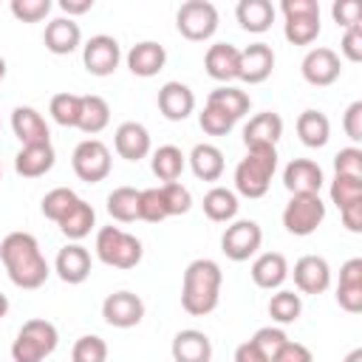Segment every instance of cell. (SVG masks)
I'll use <instances>...</instances> for the list:
<instances>
[{"label": "cell", "instance_id": "1", "mask_svg": "<svg viewBox=\"0 0 362 362\" xmlns=\"http://www.w3.org/2000/svg\"><path fill=\"white\" fill-rule=\"evenodd\" d=\"M0 260L6 266L8 280L17 288L34 291V288L45 286V280L51 274V266H48L45 255L40 252V243L31 232H8L0 240Z\"/></svg>", "mask_w": 362, "mask_h": 362}, {"label": "cell", "instance_id": "2", "mask_svg": "<svg viewBox=\"0 0 362 362\" xmlns=\"http://www.w3.org/2000/svg\"><path fill=\"white\" fill-rule=\"evenodd\" d=\"M223 272L212 257H195L181 277V308L192 317H206L218 308Z\"/></svg>", "mask_w": 362, "mask_h": 362}, {"label": "cell", "instance_id": "3", "mask_svg": "<svg viewBox=\"0 0 362 362\" xmlns=\"http://www.w3.org/2000/svg\"><path fill=\"white\" fill-rule=\"evenodd\" d=\"M277 170V147H246V156L235 167V195L263 198Z\"/></svg>", "mask_w": 362, "mask_h": 362}, {"label": "cell", "instance_id": "4", "mask_svg": "<svg viewBox=\"0 0 362 362\" xmlns=\"http://www.w3.org/2000/svg\"><path fill=\"white\" fill-rule=\"evenodd\" d=\"M59 345V331L54 322L34 317L25 320L23 328L17 331L14 342H11V359L14 362H42L45 356H51Z\"/></svg>", "mask_w": 362, "mask_h": 362}, {"label": "cell", "instance_id": "5", "mask_svg": "<svg viewBox=\"0 0 362 362\" xmlns=\"http://www.w3.org/2000/svg\"><path fill=\"white\" fill-rule=\"evenodd\" d=\"M96 257L113 269H136L141 263V240L119 226H102L96 232Z\"/></svg>", "mask_w": 362, "mask_h": 362}, {"label": "cell", "instance_id": "6", "mask_svg": "<svg viewBox=\"0 0 362 362\" xmlns=\"http://www.w3.org/2000/svg\"><path fill=\"white\" fill-rule=\"evenodd\" d=\"M280 11L286 17L283 34L291 45H311L320 37V3L317 0H283Z\"/></svg>", "mask_w": 362, "mask_h": 362}, {"label": "cell", "instance_id": "7", "mask_svg": "<svg viewBox=\"0 0 362 362\" xmlns=\"http://www.w3.org/2000/svg\"><path fill=\"white\" fill-rule=\"evenodd\" d=\"M175 28L189 42H204L218 31V8L209 0H187L175 11Z\"/></svg>", "mask_w": 362, "mask_h": 362}, {"label": "cell", "instance_id": "8", "mask_svg": "<svg viewBox=\"0 0 362 362\" xmlns=\"http://www.w3.org/2000/svg\"><path fill=\"white\" fill-rule=\"evenodd\" d=\"M71 167L76 173L79 181H88V184H99L110 175V167H113V158H110V150L105 141L99 139H85L74 147L71 153Z\"/></svg>", "mask_w": 362, "mask_h": 362}, {"label": "cell", "instance_id": "9", "mask_svg": "<svg viewBox=\"0 0 362 362\" xmlns=\"http://www.w3.org/2000/svg\"><path fill=\"white\" fill-rule=\"evenodd\" d=\"M325 221V204L320 195H291L283 206V226L288 235L305 238L314 235L317 226Z\"/></svg>", "mask_w": 362, "mask_h": 362}, {"label": "cell", "instance_id": "10", "mask_svg": "<svg viewBox=\"0 0 362 362\" xmlns=\"http://www.w3.org/2000/svg\"><path fill=\"white\" fill-rule=\"evenodd\" d=\"M260 243H263V229L257 221H249V218L232 221L221 235V252L235 263L255 257Z\"/></svg>", "mask_w": 362, "mask_h": 362}, {"label": "cell", "instance_id": "11", "mask_svg": "<svg viewBox=\"0 0 362 362\" xmlns=\"http://www.w3.org/2000/svg\"><path fill=\"white\" fill-rule=\"evenodd\" d=\"M122 62V45L110 34H93L82 45V65L90 76H110Z\"/></svg>", "mask_w": 362, "mask_h": 362}, {"label": "cell", "instance_id": "12", "mask_svg": "<svg viewBox=\"0 0 362 362\" xmlns=\"http://www.w3.org/2000/svg\"><path fill=\"white\" fill-rule=\"evenodd\" d=\"M300 71H303V79L314 88H328L334 85L339 76H342V59L334 48H325V45H317L311 48L303 62H300Z\"/></svg>", "mask_w": 362, "mask_h": 362}, {"label": "cell", "instance_id": "13", "mask_svg": "<svg viewBox=\"0 0 362 362\" xmlns=\"http://www.w3.org/2000/svg\"><path fill=\"white\" fill-rule=\"evenodd\" d=\"M102 317L113 328H133L144 320V300L127 288L113 291L102 300Z\"/></svg>", "mask_w": 362, "mask_h": 362}, {"label": "cell", "instance_id": "14", "mask_svg": "<svg viewBox=\"0 0 362 362\" xmlns=\"http://www.w3.org/2000/svg\"><path fill=\"white\" fill-rule=\"evenodd\" d=\"M325 184V173L311 158H291L283 170V187L291 195H320Z\"/></svg>", "mask_w": 362, "mask_h": 362}, {"label": "cell", "instance_id": "15", "mask_svg": "<svg viewBox=\"0 0 362 362\" xmlns=\"http://www.w3.org/2000/svg\"><path fill=\"white\" fill-rule=\"evenodd\" d=\"M274 71V51L269 42H252L246 48H240V68H238V79L246 85H260L272 76Z\"/></svg>", "mask_w": 362, "mask_h": 362}, {"label": "cell", "instance_id": "16", "mask_svg": "<svg viewBox=\"0 0 362 362\" xmlns=\"http://www.w3.org/2000/svg\"><path fill=\"white\" fill-rule=\"evenodd\" d=\"M90 269H93V260H90V252L82 246V243H68L57 252V260H54V272L62 283L68 286H79L90 277Z\"/></svg>", "mask_w": 362, "mask_h": 362}, {"label": "cell", "instance_id": "17", "mask_svg": "<svg viewBox=\"0 0 362 362\" xmlns=\"http://www.w3.org/2000/svg\"><path fill=\"white\" fill-rule=\"evenodd\" d=\"M294 286L300 294H322L331 286V266L320 255H303L294 263Z\"/></svg>", "mask_w": 362, "mask_h": 362}, {"label": "cell", "instance_id": "18", "mask_svg": "<svg viewBox=\"0 0 362 362\" xmlns=\"http://www.w3.org/2000/svg\"><path fill=\"white\" fill-rule=\"evenodd\" d=\"M156 102H158V110H161V116L167 122H184L195 110V93L189 90V85L175 82V79L173 82H164L158 88Z\"/></svg>", "mask_w": 362, "mask_h": 362}, {"label": "cell", "instance_id": "19", "mask_svg": "<svg viewBox=\"0 0 362 362\" xmlns=\"http://www.w3.org/2000/svg\"><path fill=\"white\" fill-rule=\"evenodd\" d=\"M11 130H14V136L20 139L23 147H28V144H48L51 141V130H48L42 113L37 107H31V105H17L11 110Z\"/></svg>", "mask_w": 362, "mask_h": 362}, {"label": "cell", "instance_id": "20", "mask_svg": "<svg viewBox=\"0 0 362 362\" xmlns=\"http://www.w3.org/2000/svg\"><path fill=\"white\" fill-rule=\"evenodd\" d=\"M204 68L215 82L229 85L232 79H238V68H240V48L232 42H215L206 48L204 54Z\"/></svg>", "mask_w": 362, "mask_h": 362}, {"label": "cell", "instance_id": "21", "mask_svg": "<svg viewBox=\"0 0 362 362\" xmlns=\"http://www.w3.org/2000/svg\"><path fill=\"white\" fill-rule=\"evenodd\" d=\"M173 362H212V339L198 328H181L170 345Z\"/></svg>", "mask_w": 362, "mask_h": 362}, {"label": "cell", "instance_id": "22", "mask_svg": "<svg viewBox=\"0 0 362 362\" xmlns=\"http://www.w3.org/2000/svg\"><path fill=\"white\" fill-rule=\"evenodd\" d=\"M42 42L51 54L57 57H65V54H74L79 45H82V28L76 20L71 17H54L45 31H42Z\"/></svg>", "mask_w": 362, "mask_h": 362}, {"label": "cell", "instance_id": "23", "mask_svg": "<svg viewBox=\"0 0 362 362\" xmlns=\"http://www.w3.org/2000/svg\"><path fill=\"white\" fill-rule=\"evenodd\" d=\"M280 136H283V119L274 110L255 113L243 124V144L246 147H277Z\"/></svg>", "mask_w": 362, "mask_h": 362}, {"label": "cell", "instance_id": "24", "mask_svg": "<svg viewBox=\"0 0 362 362\" xmlns=\"http://www.w3.org/2000/svg\"><path fill=\"white\" fill-rule=\"evenodd\" d=\"M113 147L124 161H141L150 156V133L141 122H122L113 133Z\"/></svg>", "mask_w": 362, "mask_h": 362}, {"label": "cell", "instance_id": "25", "mask_svg": "<svg viewBox=\"0 0 362 362\" xmlns=\"http://www.w3.org/2000/svg\"><path fill=\"white\" fill-rule=\"evenodd\" d=\"M337 303L348 314L362 311V257H351L342 263L337 283Z\"/></svg>", "mask_w": 362, "mask_h": 362}, {"label": "cell", "instance_id": "26", "mask_svg": "<svg viewBox=\"0 0 362 362\" xmlns=\"http://www.w3.org/2000/svg\"><path fill=\"white\" fill-rule=\"evenodd\" d=\"M124 59H127V68H130L133 76L150 79V76H156V74L164 68L167 51H164V45L156 42V40H141V42H136V45L127 51Z\"/></svg>", "mask_w": 362, "mask_h": 362}, {"label": "cell", "instance_id": "27", "mask_svg": "<svg viewBox=\"0 0 362 362\" xmlns=\"http://www.w3.org/2000/svg\"><path fill=\"white\" fill-rule=\"evenodd\" d=\"M249 274H252V283H255L257 288L274 291V288H280V286L286 283V277H288V260H286V255H280V252H263V255H257V257L252 260Z\"/></svg>", "mask_w": 362, "mask_h": 362}, {"label": "cell", "instance_id": "28", "mask_svg": "<svg viewBox=\"0 0 362 362\" xmlns=\"http://www.w3.org/2000/svg\"><path fill=\"white\" fill-rule=\"evenodd\" d=\"M54 161H57V153H54L51 141L48 144H28V147H20V153L14 156V170L23 178H40V175L51 173Z\"/></svg>", "mask_w": 362, "mask_h": 362}, {"label": "cell", "instance_id": "29", "mask_svg": "<svg viewBox=\"0 0 362 362\" xmlns=\"http://www.w3.org/2000/svg\"><path fill=\"white\" fill-rule=\"evenodd\" d=\"M187 161H189V170L195 173L198 181H218L223 175V167H226L221 147H215L209 141L195 144L192 153L187 156Z\"/></svg>", "mask_w": 362, "mask_h": 362}, {"label": "cell", "instance_id": "30", "mask_svg": "<svg viewBox=\"0 0 362 362\" xmlns=\"http://www.w3.org/2000/svg\"><path fill=\"white\" fill-rule=\"evenodd\" d=\"M235 17L243 31L263 34L274 23V6H272V0H240L235 6Z\"/></svg>", "mask_w": 362, "mask_h": 362}, {"label": "cell", "instance_id": "31", "mask_svg": "<svg viewBox=\"0 0 362 362\" xmlns=\"http://www.w3.org/2000/svg\"><path fill=\"white\" fill-rule=\"evenodd\" d=\"M297 136H300V141L305 144V147H325L328 144V139H331V122H328V116L322 113V110H314V107H308V110H303L300 116H297Z\"/></svg>", "mask_w": 362, "mask_h": 362}, {"label": "cell", "instance_id": "32", "mask_svg": "<svg viewBox=\"0 0 362 362\" xmlns=\"http://www.w3.org/2000/svg\"><path fill=\"white\" fill-rule=\"evenodd\" d=\"M201 206H204V215L209 221H215V223H232L240 204H238L235 189H229V187H212V189H206Z\"/></svg>", "mask_w": 362, "mask_h": 362}, {"label": "cell", "instance_id": "33", "mask_svg": "<svg viewBox=\"0 0 362 362\" xmlns=\"http://www.w3.org/2000/svg\"><path fill=\"white\" fill-rule=\"evenodd\" d=\"M206 105H212V107L223 110L232 122H238V119H243V116L249 113L252 99H249V93H246V90H240V88H235V85H218L215 90H209Z\"/></svg>", "mask_w": 362, "mask_h": 362}, {"label": "cell", "instance_id": "34", "mask_svg": "<svg viewBox=\"0 0 362 362\" xmlns=\"http://www.w3.org/2000/svg\"><path fill=\"white\" fill-rule=\"evenodd\" d=\"M184 167H187V156L181 153V147H175V144H161L158 150H153L150 170H153V175H156L158 181H164V184L178 181L181 173H184Z\"/></svg>", "mask_w": 362, "mask_h": 362}, {"label": "cell", "instance_id": "35", "mask_svg": "<svg viewBox=\"0 0 362 362\" xmlns=\"http://www.w3.org/2000/svg\"><path fill=\"white\" fill-rule=\"evenodd\" d=\"M59 232L68 238V240H82L85 235H90V229L96 226V212L88 201L76 198V204L62 215V221L57 223Z\"/></svg>", "mask_w": 362, "mask_h": 362}, {"label": "cell", "instance_id": "36", "mask_svg": "<svg viewBox=\"0 0 362 362\" xmlns=\"http://www.w3.org/2000/svg\"><path fill=\"white\" fill-rule=\"evenodd\" d=\"M107 124H110V105L96 93L82 96V113H79V124L76 127L82 133H88V136H96Z\"/></svg>", "mask_w": 362, "mask_h": 362}, {"label": "cell", "instance_id": "37", "mask_svg": "<svg viewBox=\"0 0 362 362\" xmlns=\"http://www.w3.org/2000/svg\"><path fill=\"white\" fill-rule=\"evenodd\" d=\"M139 192L133 187H116L107 195V215L119 223H133L139 221Z\"/></svg>", "mask_w": 362, "mask_h": 362}, {"label": "cell", "instance_id": "38", "mask_svg": "<svg viewBox=\"0 0 362 362\" xmlns=\"http://www.w3.org/2000/svg\"><path fill=\"white\" fill-rule=\"evenodd\" d=\"M303 314V300L297 291L291 288H277L272 297H269V317L277 322V325H288V322H297Z\"/></svg>", "mask_w": 362, "mask_h": 362}, {"label": "cell", "instance_id": "39", "mask_svg": "<svg viewBox=\"0 0 362 362\" xmlns=\"http://www.w3.org/2000/svg\"><path fill=\"white\" fill-rule=\"evenodd\" d=\"M48 113H51V119L57 124L76 127L79 124V113H82V96L79 93H71V90L54 93L51 96V105H48Z\"/></svg>", "mask_w": 362, "mask_h": 362}, {"label": "cell", "instance_id": "40", "mask_svg": "<svg viewBox=\"0 0 362 362\" xmlns=\"http://www.w3.org/2000/svg\"><path fill=\"white\" fill-rule=\"evenodd\" d=\"M76 192L74 189H68V187H54L51 192H45L42 195V204H40V209H42V215L48 218V221H54V223H59L62 221V215L76 204Z\"/></svg>", "mask_w": 362, "mask_h": 362}, {"label": "cell", "instance_id": "41", "mask_svg": "<svg viewBox=\"0 0 362 362\" xmlns=\"http://www.w3.org/2000/svg\"><path fill=\"white\" fill-rule=\"evenodd\" d=\"M164 218H170V212H167V204H164L161 187L141 189V192H139V221H147V223H161Z\"/></svg>", "mask_w": 362, "mask_h": 362}, {"label": "cell", "instance_id": "42", "mask_svg": "<svg viewBox=\"0 0 362 362\" xmlns=\"http://www.w3.org/2000/svg\"><path fill=\"white\" fill-rule=\"evenodd\" d=\"M71 362H107V342L96 334H85L71 348Z\"/></svg>", "mask_w": 362, "mask_h": 362}, {"label": "cell", "instance_id": "43", "mask_svg": "<svg viewBox=\"0 0 362 362\" xmlns=\"http://www.w3.org/2000/svg\"><path fill=\"white\" fill-rule=\"evenodd\" d=\"M362 201V178H351V175H334L331 181V204H337V209Z\"/></svg>", "mask_w": 362, "mask_h": 362}, {"label": "cell", "instance_id": "44", "mask_svg": "<svg viewBox=\"0 0 362 362\" xmlns=\"http://www.w3.org/2000/svg\"><path fill=\"white\" fill-rule=\"evenodd\" d=\"M161 195H164V204H167L170 218H175V215H187L189 206H192V192H189L181 181L161 184Z\"/></svg>", "mask_w": 362, "mask_h": 362}, {"label": "cell", "instance_id": "45", "mask_svg": "<svg viewBox=\"0 0 362 362\" xmlns=\"http://www.w3.org/2000/svg\"><path fill=\"white\" fill-rule=\"evenodd\" d=\"M198 124H201V130H204L206 136H226V133L235 127V122H232L223 110H218V107H212V105H204V110L198 113Z\"/></svg>", "mask_w": 362, "mask_h": 362}, {"label": "cell", "instance_id": "46", "mask_svg": "<svg viewBox=\"0 0 362 362\" xmlns=\"http://www.w3.org/2000/svg\"><path fill=\"white\" fill-rule=\"evenodd\" d=\"M252 342L269 356V362L274 359V354L288 342V334L283 331V328H277V325H263V328H257L255 331V337H252Z\"/></svg>", "mask_w": 362, "mask_h": 362}, {"label": "cell", "instance_id": "47", "mask_svg": "<svg viewBox=\"0 0 362 362\" xmlns=\"http://www.w3.org/2000/svg\"><path fill=\"white\" fill-rule=\"evenodd\" d=\"M8 8L20 23H40L51 11V0H11Z\"/></svg>", "mask_w": 362, "mask_h": 362}, {"label": "cell", "instance_id": "48", "mask_svg": "<svg viewBox=\"0 0 362 362\" xmlns=\"http://www.w3.org/2000/svg\"><path fill=\"white\" fill-rule=\"evenodd\" d=\"M334 175L362 178V150L359 147H342L334 156Z\"/></svg>", "mask_w": 362, "mask_h": 362}, {"label": "cell", "instance_id": "49", "mask_svg": "<svg viewBox=\"0 0 362 362\" xmlns=\"http://www.w3.org/2000/svg\"><path fill=\"white\" fill-rule=\"evenodd\" d=\"M331 17H334V23L345 31V28L362 23V3H359V0H337V3L331 6Z\"/></svg>", "mask_w": 362, "mask_h": 362}, {"label": "cell", "instance_id": "50", "mask_svg": "<svg viewBox=\"0 0 362 362\" xmlns=\"http://www.w3.org/2000/svg\"><path fill=\"white\" fill-rule=\"evenodd\" d=\"M339 54L348 62H362V23H356V25H351V28L342 31Z\"/></svg>", "mask_w": 362, "mask_h": 362}, {"label": "cell", "instance_id": "51", "mask_svg": "<svg viewBox=\"0 0 362 362\" xmlns=\"http://www.w3.org/2000/svg\"><path fill=\"white\" fill-rule=\"evenodd\" d=\"M342 130L354 141V147L362 141V102L359 99L345 107V113H342Z\"/></svg>", "mask_w": 362, "mask_h": 362}, {"label": "cell", "instance_id": "52", "mask_svg": "<svg viewBox=\"0 0 362 362\" xmlns=\"http://www.w3.org/2000/svg\"><path fill=\"white\" fill-rule=\"evenodd\" d=\"M272 362H314V354H311L303 342L288 339V342L274 354V359H272Z\"/></svg>", "mask_w": 362, "mask_h": 362}, {"label": "cell", "instance_id": "53", "mask_svg": "<svg viewBox=\"0 0 362 362\" xmlns=\"http://www.w3.org/2000/svg\"><path fill=\"white\" fill-rule=\"evenodd\" d=\"M339 218H342V226H345L348 232L359 235V232H362V201L342 206V209H339Z\"/></svg>", "mask_w": 362, "mask_h": 362}, {"label": "cell", "instance_id": "54", "mask_svg": "<svg viewBox=\"0 0 362 362\" xmlns=\"http://www.w3.org/2000/svg\"><path fill=\"white\" fill-rule=\"evenodd\" d=\"M235 362H269V356L252 339H246V342H240L235 348Z\"/></svg>", "mask_w": 362, "mask_h": 362}, {"label": "cell", "instance_id": "55", "mask_svg": "<svg viewBox=\"0 0 362 362\" xmlns=\"http://www.w3.org/2000/svg\"><path fill=\"white\" fill-rule=\"evenodd\" d=\"M59 8H62V17H79L85 11L93 8V0H59Z\"/></svg>", "mask_w": 362, "mask_h": 362}, {"label": "cell", "instance_id": "56", "mask_svg": "<svg viewBox=\"0 0 362 362\" xmlns=\"http://www.w3.org/2000/svg\"><path fill=\"white\" fill-rule=\"evenodd\" d=\"M342 362H362V348H354Z\"/></svg>", "mask_w": 362, "mask_h": 362}, {"label": "cell", "instance_id": "57", "mask_svg": "<svg viewBox=\"0 0 362 362\" xmlns=\"http://www.w3.org/2000/svg\"><path fill=\"white\" fill-rule=\"evenodd\" d=\"M6 314H8V297H6L3 291H0V320H3Z\"/></svg>", "mask_w": 362, "mask_h": 362}, {"label": "cell", "instance_id": "58", "mask_svg": "<svg viewBox=\"0 0 362 362\" xmlns=\"http://www.w3.org/2000/svg\"><path fill=\"white\" fill-rule=\"evenodd\" d=\"M3 79H6V59L0 57V82H3Z\"/></svg>", "mask_w": 362, "mask_h": 362}, {"label": "cell", "instance_id": "59", "mask_svg": "<svg viewBox=\"0 0 362 362\" xmlns=\"http://www.w3.org/2000/svg\"><path fill=\"white\" fill-rule=\"evenodd\" d=\"M0 178H3V167H0Z\"/></svg>", "mask_w": 362, "mask_h": 362}]
</instances>
